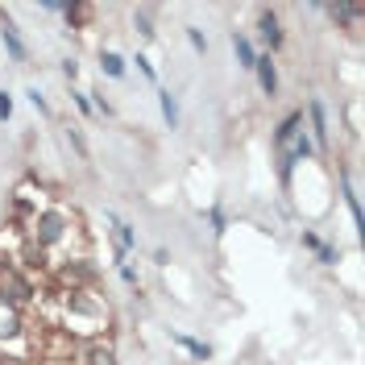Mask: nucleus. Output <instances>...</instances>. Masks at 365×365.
I'll use <instances>...</instances> for the list:
<instances>
[{
  "label": "nucleus",
  "mask_w": 365,
  "mask_h": 365,
  "mask_svg": "<svg viewBox=\"0 0 365 365\" xmlns=\"http://www.w3.org/2000/svg\"><path fill=\"white\" fill-rule=\"evenodd\" d=\"M38 341H42V324L29 312H13L0 303V357L4 361H38Z\"/></svg>",
  "instance_id": "obj_1"
},
{
  "label": "nucleus",
  "mask_w": 365,
  "mask_h": 365,
  "mask_svg": "<svg viewBox=\"0 0 365 365\" xmlns=\"http://www.w3.org/2000/svg\"><path fill=\"white\" fill-rule=\"evenodd\" d=\"M38 291H42L38 278H29L21 266H13V262L0 257V303H4V307H13V312H34Z\"/></svg>",
  "instance_id": "obj_2"
},
{
  "label": "nucleus",
  "mask_w": 365,
  "mask_h": 365,
  "mask_svg": "<svg viewBox=\"0 0 365 365\" xmlns=\"http://www.w3.org/2000/svg\"><path fill=\"white\" fill-rule=\"evenodd\" d=\"M46 207H54L50 191H46L38 179H21L13 187V200H9V220H17V225L25 228L38 212H46Z\"/></svg>",
  "instance_id": "obj_3"
},
{
  "label": "nucleus",
  "mask_w": 365,
  "mask_h": 365,
  "mask_svg": "<svg viewBox=\"0 0 365 365\" xmlns=\"http://www.w3.org/2000/svg\"><path fill=\"white\" fill-rule=\"evenodd\" d=\"M25 245H29V232H25L17 220H4V225H0V257H4V262H17L25 253Z\"/></svg>",
  "instance_id": "obj_4"
},
{
  "label": "nucleus",
  "mask_w": 365,
  "mask_h": 365,
  "mask_svg": "<svg viewBox=\"0 0 365 365\" xmlns=\"http://www.w3.org/2000/svg\"><path fill=\"white\" fill-rule=\"evenodd\" d=\"M79 365H116V349L108 336H100V341H88L79 349Z\"/></svg>",
  "instance_id": "obj_5"
},
{
  "label": "nucleus",
  "mask_w": 365,
  "mask_h": 365,
  "mask_svg": "<svg viewBox=\"0 0 365 365\" xmlns=\"http://www.w3.org/2000/svg\"><path fill=\"white\" fill-rule=\"evenodd\" d=\"M0 38H4V50H9V58H13V63H25V58H29L21 34H17V25H13V17H9L4 9H0Z\"/></svg>",
  "instance_id": "obj_6"
},
{
  "label": "nucleus",
  "mask_w": 365,
  "mask_h": 365,
  "mask_svg": "<svg viewBox=\"0 0 365 365\" xmlns=\"http://www.w3.org/2000/svg\"><path fill=\"white\" fill-rule=\"evenodd\" d=\"M307 120H312V145L316 150H328V116H324V104L319 100H307Z\"/></svg>",
  "instance_id": "obj_7"
},
{
  "label": "nucleus",
  "mask_w": 365,
  "mask_h": 365,
  "mask_svg": "<svg viewBox=\"0 0 365 365\" xmlns=\"http://www.w3.org/2000/svg\"><path fill=\"white\" fill-rule=\"evenodd\" d=\"M299 133H303V108H295V113L282 116V125L274 129V145H278V150H287Z\"/></svg>",
  "instance_id": "obj_8"
},
{
  "label": "nucleus",
  "mask_w": 365,
  "mask_h": 365,
  "mask_svg": "<svg viewBox=\"0 0 365 365\" xmlns=\"http://www.w3.org/2000/svg\"><path fill=\"white\" fill-rule=\"evenodd\" d=\"M257 34H262V42L270 46V50L282 46V21H278V13H274V9H266V13L257 17ZM270 50H266V54H270Z\"/></svg>",
  "instance_id": "obj_9"
},
{
  "label": "nucleus",
  "mask_w": 365,
  "mask_h": 365,
  "mask_svg": "<svg viewBox=\"0 0 365 365\" xmlns=\"http://www.w3.org/2000/svg\"><path fill=\"white\" fill-rule=\"evenodd\" d=\"M253 75H257V83H262V91H266V96H278V67H274L270 54H257Z\"/></svg>",
  "instance_id": "obj_10"
},
{
  "label": "nucleus",
  "mask_w": 365,
  "mask_h": 365,
  "mask_svg": "<svg viewBox=\"0 0 365 365\" xmlns=\"http://www.w3.org/2000/svg\"><path fill=\"white\" fill-rule=\"evenodd\" d=\"M104 220H108V225H113V237H116V250H137V232H133V225H129V220H120V216H116V212H104Z\"/></svg>",
  "instance_id": "obj_11"
},
{
  "label": "nucleus",
  "mask_w": 365,
  "mask_h": 365,
  "mask_svg": "<svg viewBox=\"0 0 365 365\" xmlns=\"http://www.w3.org/2000/svg\"><path fill=\"white\" fill-rule=\"evenodd\" d=\"M158 108H162V120H166L170 129H179V125H182V113H179V96H175V91L158 88Z\"/></svg>",
  "instance_id": "obj_12"
},
{
  "label": "nucleus",
  "mask_w": 365,
  "mask_h": 365,
  "mask_svg": "<svg viewBox=\"0 0 365 365\" xmlns=\"http://www.w3.org/2000/svg\"><path fill=\"white\" fill-rule=\"evenodd\" d=\"M170 341L182 344L195 361H212V344H207V341H195V336H187V332H170Z\"/></svg>",
  "instance_id": "obj_13"
},
{
  "label": "nucleus",
  "mask_w": 365,
  "mask_h": 365,
  "mask_svg": "<svg viewBox=\"0 0 365 365\" xmlns=\"http://www.w3.org/2000/svg\"><path fill=\"white\" fill-rule=\"evenodd\" d=\"M232 54H237V63L245 71H253V63H257V50H253V42L245 38V34H237L232 29Z\"/></svg>",
  "instance_id": "obj_14"
},
{
  "label": "nucleus",
  "mask_w": 365,
  "mask_h": 365,
  "mask_svg": "<svg viewBox=\"0 0 365 365\" xmlns=\"http://www.w3.org/2000/svg\"><path fill=\"white\" fill-rule=\"evenodd\" d=\"M341 191H344L349 212H353V225L361 228V200H357V187H353V179H349V170H341Z\"/></svg>",
  "instance_id": "obj_15"
},
{
  "label": "nucleus",
  "mask_w": 365,
  "mask_h": 365,
  "mask_svg": "<svg viewBox=\"0 0 365 365\" xmlns=\"http://www.w3.org/2000/svg\"><path fill=\"white\" fill-rule=\"evenodd\" d=\"M100 71H104L108 79H125V58H120L116 50H100Z\"/></svg>",
  "instance_id": "obj_16"
},
{
  "label": "nucleus",
  "mask_w": 365,
  "mask_h": 365,
  "mask_svg": "<svg viewBox=\"0 0 365 365\" xmlns=\"http://www.w3.org/2000/svg\"><path fill=\"white\" fill-rule=\"evenodd\" d=\"M63 13H67V21L75 25V29H83V25L91 21L96 9H91V4H79V0H71V4H63Z\"/></svg>",
  "instance_id": "obj_17"
},
{
  "label": "nucleus",
  "mask_w": 365,
  "mask_h": 365,
  "mask_svg": "<svg viewBox=\"0 0 365 365\" xmlns=\"http://www.w3.org/2000/svg\"><path fill=\"white\" fill-rule=\"evenodd\" d=\"M133 25H137L141 38H154V34H158V29H154V9H141V13L133 17Z\"/></svg>",
  "instance_id": "obj_18"
},
{
  "label": "nucleus",
  "mask_w": 365,
  "mask_h": 365,
  "mask_svg": "<svg viewBox=\"0 0 365 365\" xmlns=\"http://www.w3.org/2000/svg\"><path fill=\"white\" fill-rule=\"evenodd\" d=\"M207 220H212V232H216V237H225V232H228V216H225V207H220V204L207 212Z\"/></svg>",
  "instance_id": "obj_19"
},
{
  "label": "nucleus",
  "mask_w": 365,
  "mask_h": 365,
  "mask_svg": "<svg viewBox=\"0 0 365 365\" xmlns=\"http://www.w3.org/2000/svg\"><path fill=\"white\" fill-rule=\"evenodd\" d=\"M25 100H29V104H34V108H38L42 116H50V104H46V96H42L38 88H29V91H25Z\"/></svg>",
  "instance_id": "obj_20"
},
{
  "label": "nucleus",
  "mask_w": 365,
  "mask_h": 365,
  "mask_svg": "<svg viewBox=\"0 0 365 365\" xmlns=\"http://www.w3.org/2000/svg\"><path fill=\"white\" fill-rule=\"evenodd\" d=\"M187 42L195 46L200 54H207V38H204V34H200V29H195V25H187Z\"/></svg>",
  "instance_id": "obj_21"
},
{
  "label": "nucleus",
  "mask_w": 365,
  "mask_h": 365,
  "mask_svg": "<svg viewBox=\"0 0 365 365\" xmlns=\"http://www.w3.org/2000/svg\"><path fill=\"white\" fill-rule=\"evenodd\" d=\"M133 63H137V71H141V75H145V79H150V83H158V75H154V63H150V58H145V54H137Z\"/></svg>",
  "instance_id": "obj_22"
},
{
  "label": "nucleus",
  "mask_w": 365,
  "mask_h": 365,
  "mask_svg": "<svg viewBox=\"0 0 365 365\" xmlns=\"http://www.w3.org/2000/svg\"><path fill=\"white\" fill-rule=\"evenodd\" d=\"M71 100H75V108H79L83 116L96 113V108H91V100H88V91H71Z\"/></svg>",
  "instance_id": "obj_23"
},
{
  "label": "nucleus",
  "mask_w": 365,
  "mask_h": 365,
  "mask_svg": "<svg viewBox=\"0 0 365 365\" xmlns=\"http://www.w3.org/2000/svg\"><path fill=\"white\" fill-rule=\"evenodd\" d=\"M67 137H71V145L79 150V158H88V141H83V133H79V129H67Z\"/></svg>",
  "instance_id": "obj_24"
},
{
  "label": "nucleus",
  "mask_w": 365,
  "mask_h": 365,
  "mask_svg": "<svg viewBox=\"0 0 365 365\" xmlns=\"http://www.w3.org/2000/svg\"><path fill=\"white\" fill-rule=\"evenodd\" d=\"M299 241H303V250H312V253H319V250H324V241H319L316 232H303Z\"/></svg>",
  "instance_id": "obj_25"
},
{
  "label": "nucleus",
  "mask_w": 365,
  "mask_h": 365,
  "mask_svg": "<svg viewBox=\"0 0 365 365\" xmlns=\"http://www.w3.org/2000/svg\"><path fill=\"white\" fill-rule=\"evenodd\" d=\"M9 116H13V96L0 91V120H9Z\"/></svg>",
  "instance_id": "obj_26"
},
{
  "label": "nucleus",
  "mask_w": 365,
  "mask_h": 365,
  "mask_svg": "<svg viewBox=\"0 0 365 365\" xmlns=\"http://www.w3.org/2000/svg\"><path fill=\"white\" fill-rule=\"evenodd\" d=\"M316 257H319V266H336V250H332V245H324Z\"/></svg>",
  "instance_id": "obj_27"
},
{
  "label": "nucleus",
  "mask_w": 365,
  "mask_h": 365,
  "mask_svg": "<svg viewBox=\"0 0 365 365\" xmlns=\"http://www.w3.org/2000/svg\"><path fill=\"white\" fill-rule=\"evenodd\" d=\"M120 278H125V287H133V291H137V270H133V266H129V262L120 266Z\"/></svg>",
  "instance_id": "obj_28"
},
{
  "label": "nucleus",
  "mask_w": 365,
  "mask_h": 365,
  "mask_svg": "<svg viewBox=\"0 0 365 365\" xmlns=\"http://www.w3.org/2000/svg\"><path fill=\"white\" fill-rule=\"evenodd\" d=\"M63 75L75 83V79H79V63H75V58H67V63H63Z\"/></svg>",
  "instance_id": "obj_29"
},
{
  "label": "nucleus",
  "mask_w": 365,
  "mask_h": 365,
  "mask_svg": "<svg viewBox=\"0 0 365 365\" xmlns=\"http://www.w3.org/2000/svg\"><path fill=\"white\" fill-rule=\"evenodd\" d=\"M71 365H79V361H71Z\"/></svg>",
  "instance_id": "obj_30"
}]
</instances>
